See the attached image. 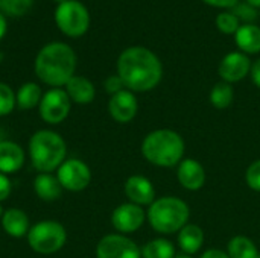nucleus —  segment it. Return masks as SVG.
<instances>
[{"mask_svg":"<svg viewBox=\"0 0 260 258\" xmlns=\"http://www.w3.org/2000/svg\"><path fill=\"white\" fill-rule=\"evenodd\" d=\"M24 164V152L20 144L2 140L0 141V173L9 175L18 172Z\"/></svg>","mask_w":260,"mask_h":258,"instance_id":"16","label":"nucleus"},{"mask_svg":"<svg viewBox=\"0 0 260 258\" xmlns=\"http://www.w3.org/2000/svg\"><path fill=\"white\" fill-rule=\"evenodd\" d=\"M235 41L242 53L256 55L260 52V27L254 23L242 24L235 33Z\"/></svg>","mask_w":260,"mask_h":258,"instance_id":"19","label":"nucleus"},{"mask_svg":"<svg viewBox=\"0 0 260 258\" xmlns=\"http://www.w3.org/2000/svg\"><path fill=\"white\" fill-rule=\"evenodd\" d=\"M175 258H192V257H190V255H186V254H184V255H178V257H175Z\"/></svg>","mask_w":260,"mask_h":258,"instance_id":"38","label":"nucleus"},{"mask_svg":"<svg viewBox=\"0 0 260 258\" xmlns=\"http://www.w3.org/2000/svg\"><path fill=\"white\" fill-rule=\"evenodd\" d=\"M250 70H251V61L248 55L242 52H230L221 59L218 73L224 82L235 84L245 79L250 75Z\"/></svg>","mask_w":260,"mask_h":258,"instance_id":"12","label":"nucleus"},{"mask_svg":"<svg viewBox=\"0 0 260 258\" xmlns=\"http://www.w3.org/2000/svg\"><path fill=\"white\" fill-rule=\"evenodd\" d=\"M177 240H178V245H180L181 251L186 255H193V254H197L203 248L204 233H203V230L198 225L187 224L178 233V239Z\"/></svg>","mask_w":260,"mask_h":258,"instance_id":"20","label":"nucleus"},{"mask_svg":"<svg viewBox=\"0 0 260 258\" xmlns=\"http://www.w3.org/2000/svg\"><path fill=\"white\" fill-rule=\"evenodd\" d=\"M55 2H59V3H64V2H67V0H55Z\"/></svg>","mask_w":260,"mask_h":258,"instance_id":"40","label":"nucleus"},{"mask_svg":"<svg viewBox=\"0 0 260 258\" xmlns=\"http://www.w3.org/2000/svg\"><path fill=\"white\" fill-rule=\"evenodd\" d=\"M5 32H6V20H5L3 14H0V40L5 35Z\"/></svg>","mask_w":260,"mask_h":258,"instance_id":"36","label":"nucleus"},{"mask_svg":"<svg viewBox=\"0 0 260 258\" xmlns=\"http://www.w3.org/2000/svg\"><path fill=\"white\" fill-rule=\"evenodd\" d=\"M15 103H17L15 94L11 90V87L0 82V117L11 114L14 106H15Z\"/></svg>","mask_w":260,"mask_h":258,"instance_id":"28","label":"nucleus"},{"mask_svg":"<svg viewBox=\"0 0 260 258\" xmlns=\"http://www.w3.org/2000/svg\"><path fill=\"white\" fill-rule=\"evenodd\" d=\"M142 258H175V248L166 239H154L142 249Z\"/></svg>","mask_w":260,"mask_h":258,"instance_id":"24","label":"nucleus"},{"mask_svg":"<svg viewBox=\"0 0 260 258\" xmlns=\"http://www.w3.org/2000/svg\"><path fill=\"white\" fill-rule=\"evenodd\" d=\"M139 111V102L133 91L122 90L111 96L108 102V113L117 123H129Z\"/></svg>","mask_w":260,"mask_h":258,"instance_id":"13","label":"nucleus"},{"mask_svg":"<svg viewBox=\"0 0 260 258\" xmlns=\"http://www.w3.org/2000/svg\"><path fill=\"white\" fill-rule=\"evenodd\" d=\"M117 75L129 91L145 93L154 90L163 78V65L158 56L140 46L128 47L117 59Z\"/></svg>","mask_w":260,"mask_h":258,"instance_id":"1","label":"nucleus"},{"mask_svg":"<svg viewBox=\"0 0 260 258\" xmlns=\"http://www.w3.org/2000/svg\"><path fill=\"white\" fill-rule=\"evenodd\" d=\"M250 75H251V79H253V84L260 88V58L256 59L253 64H251V70H250Z\"/></svg>","mask_w":260,"mask_h":258,"instance_id":"34","label":"nucleus"},{"mask_svg":"<svg viewBox=\"0 0 260 258\" xmlns=\"http://www.w3.org/2000/svg\"><path fill=\"white\" fill-rule=\"evenodd\" d=\"M41 97H43L41 88L34 82H27L18 88L15 100L20 109H32L37 105H40Z\"/></svg>","mask_w":260,"mask_h":258,"instance_id":"23","label":"nucleus"},{"mask_svg":"<svg viewBox=\"0 0 260 258\" xmlns=\"http://www.w3.org/2000/svg\"><path fill=\"white\" fill-rule=\"evenodd\" d=\"M0 141H2V140H0Z\"/></svg>","mask_w":260,"mask_h":258,"instance_id":"42","label":"nucleus"},{"mask_svg":"<svg viewBox=\"0 0 260 258\" xmlns=\"http://www.w3.org/2000/svg\"><path fill=\"white\" fill-rule=\"evenodd\" d=\"M123 190L129 202L139 207H145V205L149 207L155 201V189L152 182L142 175L129 176L125 182Z\"/></svg>","mask_w":260,"mask_h":258,"instance_id":"14","label":"nucleus"},{"mask_svg":"<svg viewBox=\"0 0 260 258\" xmlns=\"http://www.w3.org/2000/svg\"><path fill=\"white\" fill-rule=\"evenodd\" d=\"M146 220V213L142 207L126 202L114 208L111 214V225L120 234L136 233Z\"/></svg>","mask_w":260,"mask_h":258,"instance_id":"11","label":"nucleus"},{"mask_svg":"<svg viewBox=\"0 0 260 258\" xmlns=\"http://www.w3.org/2000/svg\"><path fill=\"white\" fill-rule=\"evenodd\" d=\"M203 2L215 8H235L239 3V0H203Z\"/></svg>","mask_w":260,"mask_h":258,"instance_id":"33","label":"nucleus"},{"mask_svg":"<svg viewBox=\"0 0 260 258\" xmlns=\"http://www.w3.org/2000/svg\"><path fill=\"white\" fill-rule=\"evenodd\" d=\"M66 93L72 102L79 103V105H87L93 102L96 96L94 85L84 76H73L66 84Z\"/></svg>","mask_w":260,"mask_h":258,"instance_id":"18","label":"nucleus"},{"mask_svg":"<svg viewBox=\"0 0 260 258\" xmlns=\"http://www.w3.org/2000/svg\"><path fill=\"white\" fill-rule=\"evenodd\" d=\"M55 20L58 27L69 36H81L87 32L90 24V15L87 8L76 0H67L59 3Z\"/></svg>","mask_w":260,"mask_h":258,"instance_id":"7","label":"nucleus"},{"mask_svg":"<svg viewBox=\"0 0 260 258\" xmlns=\"http://www.w3.org/2000/svg\"><path fill=\"white\" fill-rule=\"evenodd\" d=\"M76 55L64 43L44 46L35 59V73L47 85L59 88L66 85L75 73Z\"/></svg>","mask_w":260,"mask_h":258,"instance_id":"2","label":"nucleus"},{"mask_svg":"<svg viewBox=\"0 0 260 258\" xmlns=\"http://www.w3.org/2000/svg\"><path fill=\"white\" fill-rule=\"evenodd\" d=\"M227 254L230 258H259V249L251 239L236 236L229 242Z\"/></svg>","mask_w":260,"mask_h":258,"instance_id":"22","label":"nucleus"},{"mask_svg":"<svg viewBox=\"0 0 260 258\" xmlns=\"http://www.w3.org/2000/svg\"><path fill=\"white\" fill-rule=\"evenodd\" d=\"M26 237L30 249L43 255L58 252L67 242L66 228L55 220H41L35 224L30 227Z\"/></svg>","mask_w":260,"mask_h":258,"instance_id":"6","label":"nucleus"},{"mask_svg":"<svg viewBox=\"0 0 260 258\" xmlns=\"http://www.w3.org/2000/svg\"><path fill=\"white\" fill-rule=\"evenodd\" d=\"M2 227L3 231L15 239L27 236L30 227H29V217L24 211L18 208H9L3 213L2 217Z\"/></svg>","mask_w":260,"mask_h":258,"instance_id":"17","label":"nucleus"},{"mask_svg":"<svg viewBox=\"0 0 260 258\" xmlns=\"http://www.w3.org/2000/svg\"><path fill=\"white\" fill-rule=\"evenodd\" d=\"M183 137L172 129H155L142 141V155L157 167H175L184 160Z\"/></svg>","mask_w":260,"mask_h":258,"instance_id":"3","label":"nucleus"},{"mask_svg":"<svg viewBox=\"0 0 260 258\" xmlns=\"http://www.w3.org/2000/svg\"><path fill=\"white\" fill-rule=\"evenodd\" d=\"M177 178L183 189L189 192H197L206 184V170L193 158H184L177 169Z\"/></svg>","mask_w":260,"mask_h":258,"instance_id":"15","label":"nucleus"},{"mask_svg":"<svg viewBox=\"0 0 260 258\" xmlns=\"http://www.w3.org/2000/svg\"><path fill=\"white\" fill-rule=\"evenodd\" d=\"M3 213H5V211H3V208H2V205H0V219L3 217Z\"/></svg>","mask_w":260,"mask_h":258,"instance_id":"39","label":"nucleus"},{"mask_svg":"<svg viewBox=\"0 0 260 258\" xmlns=\"http://www.w3.org/2000/svg\"><path fill=\"white\" fill-rule=\"evenodd\" d=\"M72 100L61 88H52L43 94L40 102V116L46 123L58 125L67 119L70 113Z\"/></svg>","mask_w":260,"mask_h":258,"instance_id":"8","label":"nucleus"},{"mask_svg":"<svg viewBox=\"0 0 260 258\" xmlns=\"http://www.w3.org/2000/svg\"><path fill=\"white\" fill-rule=\"evenodd\" d=\"M209 99H210V103H212L215 108H218V109H225V108H229V106L233 103L235 90H233L232 84L221 81V82H218V84L212 88Z\"/></svg>","mask_w":260,"mask_h":258,"instance_id":"25","label":"nucleus"},{"mask_svg":"<svg viewBox=\"0 0 260 258\" xmlns=\"http://www.w3.org/2000/svg\"><path fill=\"white\" fill-rule=\"evenodd\" d=\"M11 190H12V186H11L9 178L5 173H0V202L8 199V196L11 195Z\"/></svg>","mask_w":260,"mask_h":258,"instance_id":"32","label":"nucleus"},{"mask_svg":"<svg viewBox=\"0 0 260 258\" xmlns=\"http://www.w3.org/2000/svg\"><path fill=\"white\" fill-rule=\"evenodd\" d=\"M34 190L40 199L47 202L56 201L62 193V187L58 178L50 173H38L34 179Z\"/></svg>","mask_w":260,"mask_h":258,"instance_id":"21","label":"nucleus"},{"mask_svg":"<svg viewBox=\"0 0 260 258\" xmlns=\"http://www.w3.org/2000/svg\"><path fill=\"white\" fill-rule=\"evenodd\" d=\"M232 12L239 18V21H241V20L245 21V24L253 23V21L257 18V11H256V8H253V6L248 5L247 2H245V3H238V5L233 8Z\"/></svg>","mask_w":260,"mask_h":258,"instance_id":"29","label":"nucleus"},{"mask_svg":"<svg viewBox=\"0 0 260 258\" xmlns=\"http://www.w3.org/2000/svg\"><path fill=\"white\" fill-rule=\"evenodd\" d=\"M29 155L32 166L40 173H50L66 161L67 146L64 138L49 129L37 131L29 140Z\"/></svg>","mask_w":260,"mask_h":258,"instance_id":"4","label":"nucleus"},{"mask_svg":"<svg viewBox=\"0 0 260 258\" xmlns=\"http://www.w3.org/2000/svg\"><path fill=\"white\" fill-rule=\"evenodd\" d=\"M122 90H125V85H123L122 79L119 78V75H113V76L107 78V81H105V91L107 93H110L113 96Z\"/></svg>","mask_w":260,"mask_h":258,"instance_id":"31","label":"nucleus"},{"mask_svg":"<svg viewBox=\"0 0 260 258\" xmlns=\"http://www.w3.org/2000/svg\"><path fill=\"white\" fill-rule=\"evenodd\" d=\"M216 27L225 35H235L241 27V21L233 12H221L216 17Z\"/></svg>","mask_w":260,"mask_h":258,"instance_id":"26","label":"nucleus"},{"mask_svg":"<svg viewBox=\"0 0 260 258\" xmlns=\"http://www.w3.org/2000/svg\"><path fill=\"white\" fill-rule=\"evenodd\" d=\"M190 210L189 205L175 196H163L155 199L146 213V219L151 228L158 234H175L180 233L189 222Z\"/></svg>","mask_w":260,"mask_h":258,"instance_id":"5","label":"nucleus"},{"mask_svg":"<svg viewBox=\"0 0 260 258\" xmlns=\"http://www.w3.org/2000/svg\"><path fill=\"white\" fill-rule=\"evenodd\" d=\"M248 5H251L253 8H260V0H245Z\"/></svg>","mask_w":260,"mask_h":258,"instance_id":"37","label":"nucleus"},{"mask_svg":"<svg viewBox=\"0 0 260 258\" xmlns=\"http://www.w3.org/2000/svg\"><path fill=\"white\" fill-rule=\"evenodd\" d=\"M96 258H142V251L125 234H108L99 240Z\"/></svg>","mask_w":260,"mask_h":258,"instance_id":"10","label":"nucleus"},{"mask_svg":"<svg viewBox=\"0 0 260 258\" xmlns=\"http://www.w3.org/2000/svg\"><path fill=\"white\" fill-rule=\"evenodd\" d=\"M56 178L62 189L69 192H82L91 181L90 167L76 158L66 160L56 170Z\"/></svg>","mask_w":260,"mask_h":258,"instance_id":"9","label":"nucleus"},{"mask_svg":"<svg viewBox=\"0 0 260 258\" xmlns=\"http://www.w3.org/2000/svg\"><path fill=\"white\" fill-rule=\"evenodd\" d=\"M200 258H230L229 257V254L227 252H224V251H221V249H209V251H206L203 255Z\"/></svg>","mask_w":260,"mask_h":258,"instance_id":"35","label":"nucleus"},{"mask_svg":"<svg viewBox=\"0 0 260 258\" xmlns=\"http://www.w3.org/2000/svg\"><path fill=\"white\" fill-rule=\"evenodd\" d=\"M259 258H260V252H259Z\"/></svg>","mask_w":260,"mask_h":258,"instance_id":"41","label":"nucleus"},{"mask_svg":"<svg viewBox=\"0 0 260 258\" xmlns=\"http://www.w3.org/2000/svg\"><path fill=\"white\" fill-rule=\"evenodd\" d=\"M245 182L251 190L260 192V160L253 161L248 166L245 172Z\"/></svg>","mask_w":260,"mask_h":258,"instance_id":"30","label":"nucleus"},{"mask_svg":"<svg viewBox=\"0 0 260 258\" xmlns=\"http://www.w3.org/2000/svg\"><path fill=\"white\" fill-rule=\"evenodd\" d=\"M34 0H0V14L20 17L29 11Z\"/></svg>","mask_w":260,"mask_h":258,"instance_id":"27","label":"nucleus"}]
</instances>
